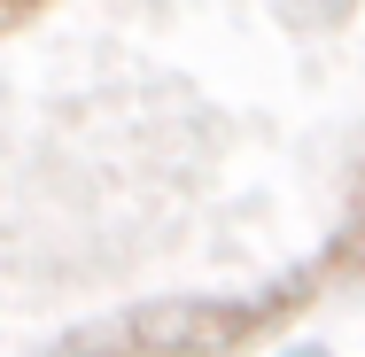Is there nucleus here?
Returning <instances> with one entry per match:
<instances>
[{
    "mask_svg": "<svg viewBox=\"0 0 365 357\" xmlns=\"http://www.w3.org/2000/svg\"><path fill=\"white\" fill-rule=\"evenodd\" d=\"M264 311H241V303H148L133 319V342L148 357H225L257 334Z\"/></svg>",
    "mask_w": 365,
    "mask_h": 357,
    "instance_id": "obj_1",
    "label": "nucleus"
},
{
    "mask_svg": "<svg viewBox=\"0 0 365 357\" xmlns=\"http://www.w3.org/2000/svg\"><path fill=\"white\" fill-rule=\"evenodd\" d=\"M31 8H47V0H0V31H16V24L31 16Z\"/></svg>",
    "mask_w": 365,
    "mask_h": 357,
    "instance_id": "obj_2",
    "label": "nucleus"
}]
</instances>
